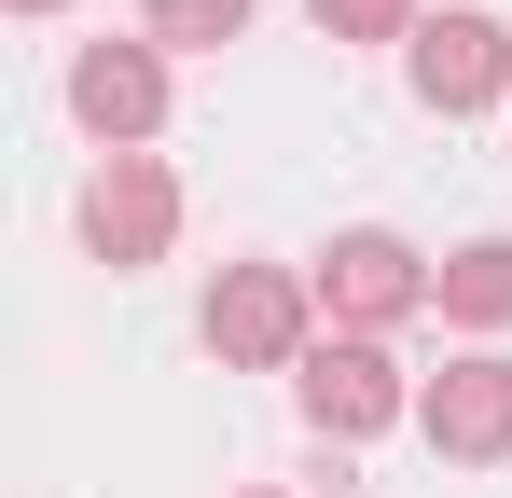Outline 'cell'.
I'll list each match as a JSON object with an SVG mask.
<instances>
[{
	"mask_svg": "<svg viewBox=\"0 0 512 498\" xmlns=\"http://www.w3.org/2000/svg\"><path fill=\"white\" fill-rule=\"evenodd\" d=\"M14 14H56V0H14Z\"/></svg>",
	"mask_w": 512,
	"mask_h": 498,
	"instance_id": "obj_11",
	"label": "cell"
},
{
	"mask_svg": "<svg viewBox=\"0 0 512 498\" xmlns=\"http://www.w3.org/2000/svg\"><path fill=\"white\" fill-rule=\"evenodd\" d=\"M167 236H180L167 166H153V153H111L84 180V249H97V263H167Z\"/></svg>",
	"mask_w": 512,
	"mask_h": 498,
	"instance_id": "obj_3",
	"label": "cell"
},
{
	"mask_svg": "<svg viewBox=\"0 0 512 498\" xmlns=\"http://www.w3.org/2000/svg\"><path fill=\"white\" fill-rule=\"evenodd\" d=\"M208 346L222 360H250V374H305V277H277V263H236L222 291H208Z\"/></svg>",
	"mask_w": 512,
	"mask_h": 498,
	"instance_id": "obj_2",
	"label": "cell"
},
{
	"mask_svg": "<svg viewBox=\"0 0 512 498\" xmlns=\"http://www.w3.org/2000/svg\"><path fill=\"white\" fill-rule=\"evenodd\" d=\"M402 70H416L429 111H485V97L512 83V42L485 28V14H429L416 42H402Z\"/></svg>",
	"mask_w": 512,
	"mask_h": 498,
	"instance_id": "obj_6",
	"label": "cell"
},
{
	"mask_svg": "<svg viewBox=\"0 0 512 498\" xmlns=\"http://www.w3.org/2000/svg\"><path fill=\"white\" fill-rule=\"evenodd\" d=\"M305 291H319V305H333L346 332H388L402 305H429V263H416L402 236H333V249H319V277H305Z\"/></svg>",
	"mask_w": 512,
	"mask_h": 498,
	"instance_id": "obj_4",
	"label": "cell"
},
{
	"mask_svg": "<svg viewBox=\"0 0 512 498\" xmlns=\"http://www.w3.org/2000/svg\"><path fill=\"white\" fill-rule=\"evenodd\" d=\"M70 111H84L111 153H139V139L167 125V70H153V42H84V56H70Z\"/></svg>",
	"mask_w": 512,
	"mask_h": 498,
	"instance_id": "obj_5",
	"label": "cell"
},
{
	"mask_svg": "<svg viewBox=\"0 0 512 498\" xmlns=\"http://www.w3.org/2000/svg\"><path fill=\"white\" fill-rule=\"evenodd\" d=\"M250 28V0H153V42H180V56H222Z\"/></svg>",
	"mask_w": 512,
	"mask_h": 498,
	"instance_id": "obj_9",
	"label": "cell"
},
{
	"mask_svg": "<svg viewBox=\"0 0 512 498\" xmlns=\"http://www.w3.org/2000/svg\"><path fill=\"white\" fill-rule=\"evenodd\" d=\"M416 429L443 457H512V360H443L416 388Z\"/></svg>",
	"mask_w": 512,
	"mask_h": 498,
	"instance_id": "obj_7",
	"label": "cell"
},
{
	"mask_svg": "<svg viewBox=\"0 0 512 498\" xmlns=\"http://www.w3.org/2000/svg\"><path fill=\"white\" fill-rule=\"evenodd\" d=\"M291 388H305V429H333V443H360V429H388V415L416 402V388H402V360H388L374 332L305 346V374H291Z\"/></svg>",
	"mask_w": 512,
	"mask_h": 498,
	"instance_id": "obj_1",
	"label": "cell"
},
{
	"mask_svg": "<svg viewBox=\"0 0 512 498\" xmlns=\"http://www.w3.org/2000/svg\"><path fill=\"white\" fill-rule=\"evenodd\" d=\"M429 305L471 319V332H499V319H512V236H471L457 263H429Z\"/></svg>",
	"mask_w": 512,
	"mask_h": 498,
	"instance_id": "obj_8",
	"label": "cell"
},
{
	"mask_svg": "<svg viewBox=\"0 0 512 498\" xmlns=\"http://www.w3.org/2000/svg\"><path fill=\"white\" fill-rule=\"evenodd\" d=\"M333 42H416V0H319Z\"/></svg>",
	"mask_w": 512,
	"mask_h": 498,
	"instance_id": "obj_10",
	"label": "cell"
}]
</instances>
